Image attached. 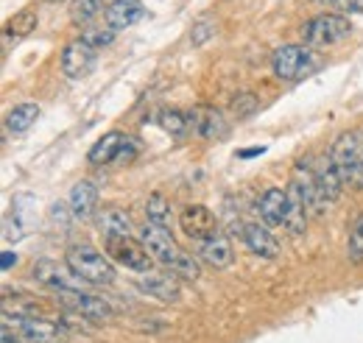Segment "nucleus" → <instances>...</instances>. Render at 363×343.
Wrapping results in <instances>:
<instances>
[{
    "label": "nucleus",
    "instance_id": "8",
    "mask_svg": "<svg viewBox=\"0 0 363 343\" xmlns=\"http://www.w3.org/2000/svg\"><path fill=\"white\" fill-rule=\"evenodd\" d=\"M288 193H294L302 204H305V210L311 215H324V207H327V198L321 196V187H318L316 181V173L313 168L302 159V162H296V168H294V176H291V184H288Z\"/></svg>",
    "mask_w": 363,
    "mask_h": 343
},
{
    "label": "nucleus",
    "instance_id": "6",
    "mask_svg": "<svg viewBox=\"0 0 363 343\" xmlns=\"http://www.w3.org/2000/svg\"><path fill=\"white\" fill-rule=\"evenodd\" d=\"M104 249H106V257L115 259L118 265L137 271V274H148L151 271V262L154 257L148 254V249L143 246V240L132 237H118V235H109L104 237Z\"/></svg>",
    "mask_w": 363,
    "mask_h": 343
},
{
    "label": "nucleus",
    "instance_id": "3",
    "mask_svg": "<svg viewBox=\"0 0 363 343\" xmlns=\"http://www.w3.org/2000/svg\"><path fill=\"white\" fill-rule=\"evenodd\" d=\"M318 67V56L308 45H282L272 56V70L279 81H302Z\"/></svg>",
    "mask_w": 363,
    "mask_h": 343
},
{
    "label": "nucleus",
    "instance_id": "28",
    "mask_svg": "<svg viewBox=\"0 0 363 343\" xmlns=\"http://www.w3.org/2000/svg\"><path fill=\"white\" fill-rule=\"evenodd\" d=\"M160 126L168 131V134H174V137H182L184 131L190 129L187 115L179 112V109H165V112H160Z\"/></svg>",
    "mask_w": 363,
    "mask_h": 343
},
{
    "label": "nucleus",
    "instance_id": "19",
    "mask_svg": "<svg viewBox=\"0 0 363 343\" xmlns=\"http://www.w3.org/2000/svg\"><path fill=\"white\" fill-rule=\"evenodd\" d=\"M243 243L249 246L252 254L263 259H277L279 257V240L269 232V226H260V223H246L243 226Z\"/></svg>",
    "mask_w": 363,
    "mask_h": 343
},
{
    "label": "nucleus",
    "instance_id": "17",
    "mask_svg": "<svg viewBox=\"0 0 363 343\" xmlns=\"http://www.w3.org/2000/svg\"><path fill=\"white\" fill-rule=\"evenodd\" d=\"M143 17H145L143 0H112L104 11V20L112 31H126V28L137 26Z\"/></svg>",
    "mask_w": 363,
    "mask_h": 343
},
{
    "label": "nucleus",
    "instance_id": "16",
    "mask_svg": "<svg viewBox=\"0 0 363 343\" xmlns=\"http://www.w3.org/2000/svg\"><path fill=\"white\" fill-rule=\"evenodd\" d=\"M137 288L143 291V293H148L151 299L157 301H165V304H174V301L182 299V285L177 276H171V274H143L140 279H137Z\"/></svg>",
    "mask_w": 363,
    "mask_h": 343
},
{
    "label": "nucleus",
    "instance_id": "26",
    "mask_svg": "<svg viewBox=\"0 0 363 343\" xmlns=\"http://www.w3.org/2000/svg\"><path fill=\"white\" fill-rule=\"evenodd\" d=\"M101 14V0H70V23L79 28H90Z\"/></svg>",
    "mask_w": 363,
    "mask_h": 343
},
{
    "label": "nucleus",
    "instance_id": "12",
    "mask_svg": "<svg viewBox=\"0 0 363 343\" xmlns=\"http://www.w3.org/2000/svg\"><path fill=\"white\" fill-rule=\"evenodd\" d=\"M179 226H182V232H184L190 240H196V243H204V240L221 235L216 215L210 213L204 204H190V207H184L179 213Z\"/></svg>",
    "mask_w": 363,
    "mask_h": 343
},
{
    "label": "nucleus",
    "instance_id": "23",
    "mask_svg": "<svg viewBox=\"0 0 363 343\" xmlns=\"http://www.w3.org/2000/svg\"><path fill=\"white\" fill-rule=\"evenodd\" d=\"M98 229H101L104 237H109V235L132 237V232H135L129 215L123 213V210H118V207H106V210L98 213Z\"/></svg>",
    "mask_w": 363,
    "mask_h": 343
},
{
    "label": "nucleus",
    "instance_id": "27",
    "mask_svg": "<svg viewBox=\"0 0 363 343\" xmlns=\"http://www.w3.org/2000/svg\"><path fill=\"white\" fill-rule=\"evenodd\" d=\"M145 218L148 223H157V226H168L171 220V204L162 193H151L148 201H145Z\"/></svg>",
    "mask_w": 363,
    "mask_h": 343
},
{
    "label": "nucleus",
    "instance_id": "1",
    "mask_svg": "<svg viewBox=\"0 0 363 343\" xmlns=\"http://www.w3.org/2000/svg\"><path fill=\"white\" fill-rule=\"evenodd\" d=\"M140 240H143V246L148 249V254L157 259L160 265L171 268L174 276L190 279V282H196V279L201 276L199 262L190 257V254H184L179 246H177V240H174V235L168 232V226L145 223L143 232H140Z\"/></svg>",
    "mask_w": 363,
    "mask_h": 343
},
{
    "label": "nucleus",
    "instance_id": "15",
    "mask_svg": "<svg viewBox=\"0 0 363 343\" xmlns=\"http://www.w3.org/2000/svg\"><path fill=\"white\" fill-rule=\"evenodd\" d=\"M187 123H190V131L199 134L201 140H224L229 134V123L224 120V115L213 106H193L187 112Z\"/></svg>",
    "mask_w": 363,
    "mask_h": 343
},
{
    "label": "nucleus",
    "instance_id": "29",
    "mask_svg": "<svg viewBox=\"0 0 363 343\" xmlns=\"http://www.w3.org/2000/svg\"><path fill=\"white\" fill-rule=\"evenodd\" d=\"M216 34H218V26H216V20H210V17H201V20H196V23H193V31H190V43L196 45V47H201V45L210 43Z\"/></svg>",
    "mask_w": 363,
    "mask_h": 343
},
{
    "label": "nucleus",
    "instance_id": "36",
    "mask_svg": "<svg viewBox=\"0 0 363 343\" xmlns=\"http://www.w3.org/2000/svg\"><path fill=\"white\" fill-rule=\"evenodd\" d=\"M260 154H266V145H257V148H243V151H238V157H240V159H252V157H260Z\"/></svg>",
    "mask_w": 363,
    "mask_h": 343
},
{
    "label": "nucleus",
    "instance_id": "30",
    "mask_svg": "<svg viewBox=\"0 0 363 343\" xmlns=\"http://www.w3.org/2000/svg\"><path fill=\"white\" fill-rule=\"evenodd\" d=\"M347 259L350 262H363V215L352 223V232H350V240H347Z\"/></svg>",
    "mask_w": 363,
    "mask_h": 343
},
{
    "label": "nucleus",
    "instance_id": "10",
    "mask_svg": "<svg viewBox=\"0 0 363 343\" xmlns=\"http://www.w3.org/2000/svg\"><path fill=\"white\" fill-rule=\"evenodd\" d=\"M59 64H62V73L67 79H87L92 67L98 64V47H92L84 40H73V43L65 45Z\"/></svg>",
    "mask_w": 363,
    "mask_h": 343
},
{
    "label": "nucleus",
    "instance_id": "25",
    "mask_svg": "<svg viewBox=\"0 0 363 343\" xmlns=\"http://www.w3.org/2000/svg\"><path fill=\"white\" fill-rule=\"evenodd\" d=\"M37 23H40V17H37L34 9H23V11H17V14L6 23V43H9V40L17 43V40L34 34V31H37Z\"/></svg>",
    "mask_w": 363,
    "mask_h": 343
},
{
    "label": "nucleus",
    "instance_id": "14",
    "mask_svg": "<svg viewBox=\"0 0 363 343\" xmlns=\"http://www.w3.org/2000/svg\"><path fill=\"white\" fill-rule=\"evenodd\" d=\"M56 299L62 301L67 310L90 318V321H106L112 315V307L106 299H98L92 293H84V291H56Z\"/></svg>",
    "mask_w": 363,
    "mask_h": 343
},
{
    "label": "nucleus",
    "instance_id": "2",
    "mask_svg": "<svg viewBox=\"0 0 363 343\" xmlns=\"http://www.w3.org/2000/svg\"><path fill=\"white\" fill-rule=\"evenodd\" d=\"M65 262L90 285H112L115 282V265L106 254H101L90 243H76L67 249Z\"/></svg>",
    "mask_w": 363,
    "mask_h": 343
},
{
    "label": "nucleus",
    "instance_id": "37",
    "mask_svg": "<svg viewBox=\"0 0 363 343\" xmlns=\"http://www.w3.org/2000/svg\"><path fill=\"white\" fill-rule=\"evenodd\" d=\"M45 3H65V0H45Z\"/></svg>",
    "mask_w": 363,
    "mask_h": 343
},
{
    "label": "nucleus",
    "instance_id": "34",
    "mask_svg": "<svg viewBox=\"0 0 363 343\" xmlns=\"http://www.w3.org/2000/svg\"><path fill=\"white\" fill-rule=\"evenodd\" d=\"M14 265H17V254H14V252H3V254H0V268H3V271H11Z\"/></svg>",
    "mask_w": 363,
    "mask_h": 343
},
{
    "label": "nucleus",
    "instance_id": "20",
    "mask_svg": "<svg viewBox=\"0 0 363 343\" xmlns=\"http://www.w3.org/2000/svg\"><path fill=\"white\" fill-rule=\"evenodd\" d=\"M67 207H70V213H73L76 220H90L92 215H95V207H98V187L92 181H87V179L76 181L73 190H70Z\"/></svg>",
    "mask_w": 363,
    "mask_h": 343
},
{
    "label": "nucleus",
    "instance_id": "5",
    "mask_svg": "<svg viewBox=\"0 0 363 343\" xmlns=\"http://www.w3.org/2000/svg\"><path fill=\"white\" fill-rule=\"evenodd\" d=\"M330 157L335 162V168L341 173L344 184H355L363 187V142L355 131H344L335 137Z\"/></svg>",
    "mask_w": 363,
    "mask_h": 343
},
{
    "label": "nucleus",
    "instance_id": "9",
    "mask_svg": "<svg viewBox=\"0 0 363 343\" xmlns=\"http://www.w3.org/2000/svg\"><path fill=\"white\" fill-rule=\"evenodd\" d=\"M34 276H37V282L48 285L53 293H56V291H84V288L90 285V282L82 279L67 262L59 265L56 259H40V262L34 265Z\"/></svg>",
    "mask_w": 363,
    "mask_h": 343
},
{
    "label": "nucleus",
    "instance_id": "11",
    "mask_svg": "<svg viewBox=\"0 0 363 343\" xmlns=\"http://www.w3.org/2000/svg\"><path fill=\"white\" fill-rule=\"evenodd\" d=\"M3 327H14L26 341L34 343H56L59 338V324L45 321V318H34V315H11L9 310H3Z\"/></svg>",
    "mask_w": 363,
    "mask_h": 343
},
{
    "label": "nucleus",
    "instance_id": "31",
    "mask_svg": "<svg viewBox=\"0 0 363 343\" xmlns=\"http://www.w3.org/2000/svg\"><path fill=\"white\" fill-rule=\"evenodd\" d=\"M257 112V95L255 92H240V95H235V101H232V115L238 118V120H246V118H252Z\"/></svg>",
    "mask_w": 363,
    "mask_h": 343
},
{
    "label": "nucleus",
    "instance_id": "22",
    "mask_svg": "<svg viewBox=\"0 0 363 343\" xmlns=\"http://www.w3.org/2000/svg\"><path fill=\"white\" fill-rule=\"evenodd\" d=\"M199 259L207 262V265L216 268V271L229 268L232 259H235V254H232V243H229L224 235H216V237L199 243Z\"/></svg>",
    "mask_w": 363,
    "mask_h": 343
},
{
    "label": "nucleus",
    "instance_id": "7",
    "mask_svg": "<svg viewBox=\"0 0 363 343\" xmlns=\"http://www.w3.org/2000/svg\"><path fill=\"white\" fill-rule=\"evenodd\" d=\"M135 154V140H129L123 131H109L90 148L87 162L90 165H123V162H132Z\"/></svg>",
    "mask_w": 363,
    "mask_h": 343
},
{
    "label": "nucleus",
    "instance_id": "24",
    "mask_svg": "<svg viewBox=\"0 0 363 343\" xmlns=\"http://www.w3.org/2000/svg\"><path fill=\"white\" fill-rule=\"evenodd\" d=\"M37 118H40V106L37 103H17L6 115V129L11 131V134H26L37 123Z\"/></svg>",
    "mask_w": 363,
    "mask_h": 343
},
{
    "label": "nucleus",
    "instance_id": "33",
    "mask_svg": "<svg viewBox=\"0 0 363 343\" xmlns=\"http://www.w3.org/2000/svg\"><path fill=\"white\" fill-rule=\"evenodd\" d=\"M338 14H363V0H333Z\"/></svg>",
    "mask_w": 363,
    "mask_h": 343
},
{
    "label": "nucleus",
    "instance_id": "13",
    "mask_svg": "<svg viewBox=\"0 0 363 343\" xmlns=\"http://www.w3.org/2000/svg\"><path fill=\"white\" fill-rule=\"evenodd\" d=\"M34 220H37V201H34V196H28V193L17 196L11 201V213L6 215V223H3L6 232H3V237L6 240H23L31 232Z\"/></svg>",
    "mask_w": 363,
    "mask_h": 343
},
{
    "label": "nucleus",
    "instance_id": "4",
    "mask_svg": "<svg viewBox=\"0 0 363 343\" xmlns=\"http://www.w3.org/2000/svg\"><path fill=\"white\" fill-rule=\"evenodd\" d=\"M352 37V23L344 14H318L302 26V45L308 47H333Z\"/></svg>",
    "mask_w": 363,
    "mask_h": 343
},
{
    "label": "nucleus",
    "instance_id": "21",
    "mask_svg": "<svg viewBox=\"0 0 363 343\" xmlns=\"http://www.w3.org/2000/svg\"><path fill=\"white\" fill-rule=\"evenodd\" d=\"M313 173H316V181L318 187H321V196L327 201H338L341 198V190H344V179H341V173H338L330 154L318 157L316 165H313Z\"/></svg>",
    "mask_w": 363,
    "mask_h": 343
},
{
    "label": "nucleus",
    "instance_id": "32",
    "mask_svg": "<svg viewBox=\"0 0 363 343\" xmlns=\"http://www.w3.org/2000/svg\"><path fill=\"white\" fill-rule=\"evenodd\" d=\"M82 40L84 43H90L92 47H104V45H109L115 40V31L106 26V28H98V26H90L84 34H82Z\"/></svg>",
    "mask_w": 363,
    "mask_h": 343
},
{
    "label": "nucleus",
    "instance_id": "35",
    "mask_svg": "<svg viewBox=\"0 0 363 343\" xmlns=\"http://www.w3.org/2000/svg\"><path fill=\"white\" fill-rule=\"evenodd\" d=\"M67 215H73V213H70L65 204H53V207H50V218H53V220H67Z\"/></svg>",
    "mask_w": 363,
    "mask_h": 343
},
{
    "label": "nucleus",
    "instance_id": "18",
    "mask_svg": "<svg viewBox=\"0 0 363 343\" xmlns=\"http://www.w3.org/2000/svg\"><path fill=\"white\" fill-rule=\"evenodd\" d=\"M288 207H291L288 190H279V187H269V190L257 198V213L266 220V226H285V220H288Z\"/></svg>",
    "mask_w": 363,
    "mask_h": 343
}]
</instances>
